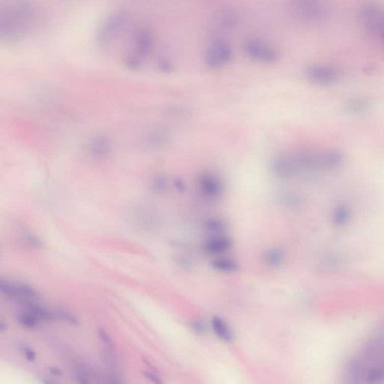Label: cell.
I'll return each instance as SVG.
<instances>
[{
  "mask_svg": "<svg viewBox=\"0 0 384 384\" xmlns=\"http://www.w3.org/2000/svg\"><path fill=\"white\" fill-rule=\"evenodd\" d=\"M343 160L341 153L336 150H301L276 155L270 167L273 174L279 178L288 179L301 173L336 169Z\"/></svg>",
  "mask_w": 384,
  "mask_h": 384,
  "instance_id": "cell-1",
  "label": "cell"
},
{
  "mask_svg": "<svg viewBox=\"0 0 384 384\" xmlns=\"http://www.w3.org/2000/svg\"><path fill=\"white\" fill-rule=\"evenodd\" d=\"M359 18L368 36L384 48V7L367 4L361 8Z\"/></svg>",
  "mask_w": 384,
  "mask_h": 384,
  "instance_id": "cell-2",
  "label": "cell"
},
{
  "mask_svg": "<svg viewBox=\"0 0 384 384\" xmlns=\"http://www.w3.org/2000/svg\"><path fill=\"white\" fill-rule=\"evenodd\" d=\"M128 220L134 229L145 233L155 232L160 225L159 217L154 209L144 205H137L128 214Z\"/></svg>",
  "mask_w": 384,
  "mask_h": 384,
  "instance_id": "cell-3",
  "label": "cell"
},
{
  "mask_svg": "<svg viewBox=\"0 0 384 384\" xmlns=\"http://www.w3.org/2000/svg\"><path fill=\"white\" fill-rule=\"evenodd\" d=\"M243 50L248 57L263 63H274L281 57L280 51L277 48L259 38L247 39L245 42Z\"/></svg>",
  "mask_w": 384,
  "mask_h": 384,
  "instance_id": "cell-4",
  "label": "cell"
},
{
  "mask_svg": "<svg viewBox=\"0 0 384 384\" xmlns=\"http://www.w3.org/2000/svg\"><path fill=\"white\" fill-rule=\"evenodd\" d=\"M233 55L234 52L232 45L224 39H219L211 44L206 50L204 62L210 69H220L231 62Z\"/></svg>",
  "mask_w": 384,
  "mask_h": 384,
  "instance_id": "cell-5",
  "label": "cell"
},
{
  "mask_svg": "<svg viewBox=\"0 0 384 384\" xmlns=\"http://www.w3.org/2000/svg\"><path fill=\"white\" fill-rule=\"evenodd\" d=\"M305 75L311 83L330 86L338 81L341 77V71L330 65L313 64L306 68Z\"/></svg>",
  "mask_w": 384,
  "mask_h": 384,
  "instance_id": "cell-6",
  "label": "cell"
},
{
  "mask_svg": "<svg viewBox=\"0 0 384 384\" xmlns=\"http://www.w3.org/2000/svg\"><path fill=\"white\" fill-rule=\"evenodd\" d=\"M292 11L299 21L304 23H315L326 16V9L322 4L315 1H297L292 6Z\"/></svg>",
  "mask_w": 384,
  "mask_h": 384,
  "instance_id": "cell-7",
  "label": "cell"
},
{
  "mask_svg": "<svg viewBox=\"0 0 384 384\" xmlns=\"http://www.w3.org/2000/svg\"><path fill=\"white\" fill-rule=\"evenodd\" d=\"M1 293L8 298L29 303L31 300L38 298V293L32 286L25 283L11 282L8 281H1Z\"/></svg>",
  "mask_w": 384,
  "mask_h": 384,
  "instance_id": "cell-8",
  "label": "cell"
},
{
  "mask_svg": "<svg viewBox=\"0 0 384 384\" xmlns=\"http://www.w3.org/2000/svg\"><path fill=\"white\" fill-rule=\"evenodd\" d=\"M198 185L204 195L217 198L222 195L224 185L219 177L211 173H204L198 177Z\"/></svg>",
  "mask_w": 384,
  "mask_h": 384,
  "instance_id": "cell-9",
  "label": "cell"
},
{
  "mask_svg": "<svg viewBox=\"0 0 384 384\" xmlns=\"http://www.w3.org/2000/svg\"><path fill=\"white\" fill-rule=\"evenodd\" d=\"M232 246V241L230 238L222 235H216L206 239L204 243V252L210 255L223 253L229 250Z\"/></svg>",
  "mask_w": 384,
  "mask_h": 384,
  "instance_id": "cell-10",
  "label": "cell"
},
{
  "mask_svg": "<svg viewBox=\"0 0 384 384\" xmlns=\"http://www.w3.org/2000/svg\"><path fill=\"white\" fill-rule=\"evenodd\" d=\"M211 327L215 335L224 342H233L234 340L233 331L223 318L219 316L212 317Z\"/></svg>",
  "mask_w": 384,
  "mask_h": 384,
  "instance_id": "cell-11",
  "label": "cell"
},
{
  "mask_svg": "<svg viewBox=\"0 0 384 384\" xmlns=\"http://www.w3.org/2000/svg\"><path fill=\"white\" fill-rule=\"evenodd\" d=\"M372 106V101L365 96L351 98L345 103V110L350 113L359 114L365 113Z\"/></svg>",
  "mask_w": 384,
  "mask_h": 384,
  "instance_id": "cell-12",
  "label": "cell"
},
{
  "mask_svg": "<svg viewBox=\"0 0 384 384\" xmlns=\"http://www.w3.org/2000/svg\"><path fill=\"white\" fill-rule=\"evenodd\" d=\"M352 216L351 208L346 204H339L333 212V222L337 227H342L349 222Z\"/></svg>",
  "mask_w": 384,
  "mask_h": 384,
  "instance_id": "cell-13",
  "label": "cell"
},
{
  "mask_svg": "<svg viewBox=\"0 0 384 384\" xmlns=\"http://www.w3.org/2000/svg\"><path fill=\"white\" fill-rule=\"evenodd\" d=\"M265 263L273 269H278L282 266L284 260V255L282 251L278 248L268 249L263 255Z\"/></svg>",
  "mask_w": 384,
  "mask_h": 384,
  "instance_id": "cell-14",
  "label": "cell"
},
{
  "mask_svg": "<svg viewBox=\"0 0 384 384\" xmlns=\"http://www.w3.org/2000/svg\"><path fill=\"white\" fill-rule=\"evenodd\" d=\"M212 268L217 271L222 273H234L239 270V264L235 260L227 257H220L212 260Z\"/></svg>",
  "mask_w": 384,
  "mask_h": 384,
  "instance_id": "cell-15",
  "label": "cell"
},
{
  "mask_svg": "<svg viewBox=\"0 0 384 384\" xmlns=\"http://www.w3.org/2000/svg\"><path fill=\"white\" fill-rule=\"evenodd\" d=\"M17 321L20 325L28 330H33L36 328L40 322L39 319L29 311L18 314L17 316Z\"/></svg>",
  "mask_w": 384,
  "mask_h": 384,
  "instance_id": "cell-16",
  "label": "cell"
},
{
  "mask_svg": "<svg viewBox=\"0 0 384 384\" xmlns=\"http://www.w3.org/2000/svg\"><path fill=\"white\" fill-rule=\"evenodd\" d=\"M168 188V179L164 175H156L152 179L150 184V189L153 193L161 195L164 193Z\"/></svg>",
  "mask_w": 384,
  "mask_h": 384,
  "instance_id": "cell-17",
  "label": "cell"
},
{
  "mask_svg": "<svg viewBox=\"0 0 384 384\" xmlns=\"http://www.w3.org/2000/svg\"><path fill=\"white\" fill-rule=\"evenodd\" d=\"M204 228L209 233L221 235L222 232L226 230L227 225L225 221L222 219L212 218V219H206L204 222Z\"/></svg>",
  "mask_w": 384,
  "mask_h": 384,
  "instance_id": "cell-18",
  "label": "cell"
},
{
  "mask_svg": "<svg viewBox=\"0 0 384 384\" xmlns=\"http://www.w3.org/2000/svg\"><path fill=\"white\" fill-rule=\"evenodd\" d=\"M28 311L36 316L39 321H55L53 311H50L42 306L28 303Z\"/></svg>",
  "mask_w": 384,
  "mask_h": 384,
  "instance_id": "cell-19",
  "label": "cell"
},
{
  "mask_svg": "<svg viewBox=\"0 0 384 384\" xmlns=\"http://www.w3.org/2000/svg\"><path fill=\"white\" fill-rule=\"evenodd\" d=\"M53 314H54L55 321H62L72 326L78 325V319L77 318L75 314L67 310L60 309V308L53 310Z\"/></svg>",
  "mask_w": 384,
  "mask_h": 384,
  "instance_id": "cell-20",
  "label": "cell"
},
{
  "mask_svg": "<svg viewBox=\"0 0 384 384\" xmlns=\"http://www.w3.org/2000/svg\"><path fill=\"white\" fill-rule=\"evenodd\" d=\"M21 239L29 247L33 249H40L42 246V242L41 239L29 230L24 229L21 233Z\"/></svg>",
  "mask_w": 384,
  "mask_h": 384,
  "instance_id": "cell-21",
  "label": "cell"
},
{
  "mask_svg": "<svg viewBox=\"0 0 384 384\" xmlns=\"http://www.w3.org/2000/svg\"><path fill=\"white\" fill-rule=\"evenodd\" d=\"M279 201L287 208H296L300 204V199L297 195L290 192H285L279 196Z\"/></svg>",
  "mask_w": 384,
  "mask_h": 384,
  "instance_id": "cell-22",
  "label": "cell"
},
{
  "mask_svg": "<svg viewBox=\"0 0 384 384\" xmlns=\"http://www.w3.org/2000/svg\"><path fill=\"white\" fill-rule=\"evenodd\" d=\"M174 263L181 268H189L192 266V260L191 257H188L187 255L181 254V255H176L174 258Z\"/></svg>",
  "mask_w": 384,
  "mask_h": 384,
  "instance_id": "cell-23",
  "label": "cell"
},
{
  "mask_svg": "<svg viewBox=\"0 0 384 384\" xmlns=\"http://www.w3.org/2000/svg\"><path fill=\"white\" fill-rule=\"evenodd\" d=\"M191 328L198 335H204L207 331V326H206V323L201 320L194 321L191 324Z\"/></svg>",
  "mask_w": 384,
  "mask_h": 384,
  "instance_id": "cell-24",
  "label": "cell"
},
{
  "mask_svg": "<svg viewBox=\"0 0 384 384\" xmlns=\"http://www.w3.org/2000/svg\"><path fill=\"white\" fill-rule=\"evenodd\" d=\"M98 334H99V338H101V340H102L107 346H113V339H112L111 337L109 335V334L107 333L105 330H103V329H99V330H98Z\"/></svg>",
  "mask_w": 384,
  "mask_h": 384,
  "instance_id": "cell-25",
  "label": "cell"
},
{
  "mask_svg": "<svg viewBox=\"0 0 384 384\" xmlns=\"http://www.w3.org/2000/svg\"><path fill=\"white\" fill-rule=\"evenodd\" d=\"M22 350L26 360L29 361V362H35V359H36V354L30 348L24 346L23 347Z\"/></svg>",
  "mask_w": 384,
  "mask_h": 384,
  "instance_id": "cell-26",
  "label": "cell"
},
{
  "mask_svg": "<svg viewBox=\"0 0 384 384\" xmlns=\"http://www.w3.org/2000/svg\"><path fill=\"white\" fill-rule=\"evenodd\" d=\"M144 375L146 377V378H147V379L149 380V381H151L153 384H164V382H163L162 380H161L159 377L155 375V374L151 373V372H144Z\"/></svg>",
  "mask_w": 384,
  "mask_h": 384,
  "instance_id": "cell-27",
  "label": "cell"
},
{
  "mask_svg": "<svg viewBox=\"0 0 384 384\" xmlns=\"http://www.w3.org/2000/svg\"><path fill=\"white\" fill-rule=\"evenodd\" d=\"M49 372L53 376L60 377L62 375V371L56 367L52 366L49 368Z\"/></svg>",
  "mask_w": 384,
  "mask_h": 384,
  "instance_id": "cell-28",
  "label": "cell"
},
{
  "mask_svg": "<svg viewBox=\"0 0 384 384\" xmlns=\"http://www.w3.org/2000/svg\"><path fill=\"white\" fill-rule=\"evenodd\" d=\"M175 186L178 191H183L185 190V184L180 179H177L175 182Z\"/></svg>",
  "mask_w": 384,
  "mask_h": 384,
  "instance_id": "cell-29",
  "label": "cell"
},
{
  "mask_svg": "<svg viewBox=\"0 0 384 384\" xmlns=\"http://www.w3.org/2000/svg\"><path fill=\"white\" fill-rule=\"evenodd\" d=\"M77 381H78L79 384H89L87 381H86L85 378H83V377H79V378H77Z\"/></svg>",
  "mask_w": 384,
  "mask_h": 384,
  "instance_id": "cell-30",
  "label": "cell"
},
{
  "mask_svg": "<svg viewBox=\"0 0 384 384\" xmlns=\"http://www.w3.org/2000/svg\"><path fill=\"white\" fill-rule=\"evenodd\" d=\"M7 329V326L6 324H5V323L1 322L0 323V330H2V331H5V330H6Z\"/></svg>",
  "mask_w": 384,
  "mask_h": 384,
  "instance_id": "cell-31",
  "label": "cell"
},
{
  "mask_svg": "<svg viewBox=\"0 0 384 384\" xmlns=\"http://www.w3.org/2000/svg\"><path fill=\"white\" fill-rule=\"evenodd\" d=\"M42 383H43V384H55L54 383L52 382V381L47 379L42 380Z\"/></svg>",
  "mask_w": 384,
  "mask_h": 384,
  "instance_id": "cell-32",
  "label": "cell"
},
{
  "mask_svg": "<svg viewBox=\"0 0 384 384\" xmlns=\"http://www.w3.org/2000/svg\"></svg>",
  "mask_w": 384,
  "mask_h": 384,
  "instance_id": "cell-33",
  "label": "cell"
}]
</instances>
